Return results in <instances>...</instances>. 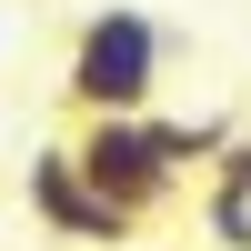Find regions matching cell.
<instances>
[{
  "label": "cell",
  "mask_w": 251,
  "mask_h": 251,
  "mask_svg": "<svg viewBox=\"0 0 251 251\" xmlns=\"http://www.w3.org/2000/svg\"><path fill=\"white\" fill-rule=\"evenodd\" d=\"M71 151H80V171H91V191H111L131 221H151V211L181 201V171L161 161V141H151V111H91L71 131Z\"/></svg>",
  "instance_id": "obj_3"
},
{
  "label": "cell",
  "mask_w": 251,
  "mask_h": 251,
  "mask_svg": "<svg viewBox=\"0 0 251 251\" xmlns=\"http://www.w3.org/2000/svg\"><path fill=\"white\" fill-rule=\"evenodd\" d=\"M201 231H211V251H251V191L201 181Z\"/></svg>",
  "instance_id": "obj_5"
},
{
  "label": "cell",
  "mask_w": 251,
  "mask_h": 251,
  "mask_svg": "<svg viewBox=\"0 0 251 251\" xmlns=\"http://www.w3.org/2000/svg\"><path fill=\"white\" fill-rule=\"evenodd\" d=\"M20 201H30V221L50 241H71V251H121L141 231L131 211H121L111 191H91V171H80V151L71 141H30V161H20Z\"/></svg>",
  "instance_id": "obj_2"
},
{
  "label": "cell",
  "mask_w": 251,
  "mask_h": 251,
  "mask_svg": "<svg viewBox=\"0 0 251 251\" xmlns=\"http://www.w3.org/2000/svg\"><path fill=\"white\" fill-rule=\"evenodd\" d=\"M201 181H221V191H251V131H231V141H221Z\"/></svg>",
  "instance_id": "obj_6"
},
{
  "label": "cell",
  "mask_w": 251,
  "mask_h": 251,
  "mask_svg": "<svg viewBox=\"0 0 251 251\" xmlns=\"http://www.w3.org/2000/svg\"><path fill=\"white\" fill-rule=\"evenodd\" d=\"M231 131H241L231 111H201V121H171V111L151 100V141H161V161H171L181 181H191V171H211V151H221Z\"/></svg>",
  "instance_id": "obj_4"
},
{
  "label": "cell",
  "mask_w": 251,
  "mask_h": 251,
  "mask_svg": "<svg viewBox=\"0 0 251 251\" xmlns=\"http://www.w3.org/2000/svg\"><path fill=\"white\" fill-rule=\"evenodd\" d=\"M161 60H171V30H161L141 0H100L71 30V60H60V100L80 121L91 111H151L161 100Z\"/></svg>",
  "instance_id": "obj_1"
}]
</instances>
